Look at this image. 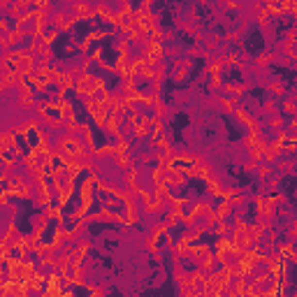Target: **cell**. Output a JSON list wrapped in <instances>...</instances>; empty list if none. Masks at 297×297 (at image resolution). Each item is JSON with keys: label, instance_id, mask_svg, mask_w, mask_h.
Returning <instances> with one entry per match:
<instances>
[{"label": "cell", "instance_id": "cell-31", "mask_svg": "<svg viewBox=\"0 0 297 297\" xmlns=\"http://www.w3.org/2000/svg\"><path fill=\"white\" fill-rule=\"evenodd\" d=\"M218 86H221V74H209V88L216 91Z\"/></svg>", "mask_w": 297, "mask_h": 297}, {"label": "cell", "instance_id": "cell-8", "mask_svg": "<svg viewBox=\"0 0 297 297\" xmlns=\"http://www.w3.org/2000/svg\"><path fill=\"white\" fill-rule=\"evenodd\" d=\"M234 116H237V121H239V123H244V126H248V128H255V126H258V121H255V118L248 114V109H246L244 105H239L237 109H234Z\"/></svg>", "mask_w": 297, "mask_h": 297}, {"label": "cell", "instance_id": "cell-7", "mask_svg": "<svg viewBox=\"0 0 297 297\" xmlns=\"http://www.w3.org/2000/svg\"><path fill=\"white\" fill-rule=\"evenodd\" d=\"M44 216L49 218V223L56 221V225H65L63 209H61V207H56V204H47V207H44Z\"/></svg>", "mask_w": 297, "mask_h": 297}, {"label": "cell", "instance_id": "cell-27", "mask_svg": "<svg viewBox=\"0 0 297 297\" xmlns=\"http://www.w3.org/2000/svg\"><path fill=\"white\" fill-rule=\"evenodd\" d=\"M281 109H283V114H286V116L293 118V116H295V109H297V107H295V102H293V100H288V98H286V100H283V107H281Z\"/></svg>", "mask_w": 297, "mask_h": 297}, {"label": "cell", "instance_id": "cell-24", "mask_svg": "<svg viewBox=\"0 0 297 297\" xmlns=\"http://www.w3.org/2000/svg\"><path fill=\"white\" fill-rule=\"evenodd\" d=\"M56 37H58V31H56V28H47V33H44L40 40H42L44 47H51V44L56 42Z\"/></svg>", "mask_w": 297, "mask_h": 297}, {"label": "cell", "instance_id": "cell-22", "mask_svg": "<svg viewBox=\"0 0 297 297\" xmlns=\"http://www.w3.org/2000/svg\"><path fill=\"white\" fill-rule=\"evenodd\" d=\"M267 126H269V130H279V132H281V130L286 128V116L276 114V116L269 118V123H267Z\"/></svg>", "mask_w": 297, "mask_h": 297}, {"label": "cell", "instance_id": "cell-11", "mask_svg": "<svg viewBox=\"0 0 297 297\" xmlns=\"http://www.w3.org/2000/svg\"><path fill=\"white\" fill-rule=\"evenodd\" d=\"M137 179H139V167H128L126 174H123L126 188H135V186H137Z\"/></svg>", "mask_w": 297, "mask_h": 297}, {"label": "cell", "instance_id": "cell-29", "mask_svg": "<svg viewBox=\"0 0 297 297\" xmlns=\"http://www.w3.org/2000/svg\"><path fill=\"white\" fill-rule=\"evenodd\" d=\"M221 67H223L221 58H216V61H212V63H209V67H207L204 72H207V74H218V72H221Z\"/></svg>", "mask_w": 297, "mask_h": 297}, {"label": "cell", "instance_id": "cell-20", "mask_svg": "<svg viewBox=\"0 0 297 297\" xmlns=\"http://www.w3.org/2000/svg\"><path fill=\"white\" fill-rule=\"evenodd\" d=\"M151 179H153V186H158V183H167V172L156 165L153 172H151Z\"/></svg>", "mask_w": 297, "mask_h": 297}, {"label": "cell", "instance_id": "cell-19", "mask_svg": "<svg viewBox=\"0 0 297 297\" xmlns=\"http://www.w3.org/2000/svg\"><path fill=\"white\" fill-rule=\"evenodd\" d=\"M144 248H147L148 253L158 255V251H160V246H158V239H156L153 234H147V237H144Z\"/></svg>", "mask_w": 297, "mask_h": 297}, {"label": "cell", "instance_id": "cell-36", "mask_svg": "<svg viewBox=\"0 0 297 297\" xmlns=\"http://www.w3.org/2000/svg\"><path fill=\"white\" fill-rule=\"evenodd\" d=\"M88 297H93V295H91V293H88Z\"/></svg>", "mask_w": 297, "mask_h": 297}, {"label": "cell", "instance_id": "cell-12", "mask_svg": "<svg viewBox=\"0 0 297 297\" xmlns=\"http://www.w3.org/2000/svg\"><path fill=\"white\" fill-rule=\"evenodd\" d=\"M276 167H279V174H293L295 172V160L290 158H279L276 160Z\"/></svg>", "mask_w": 297, "mask_h": 297}, {"label": "cell", "instance_id": "cell-15", "mask_svg": "<svg viewBox=\"0 0 297 297\" xmlns=\"http://www.w3.org/2000/svg\"><path fill=\"white\" fill-rule=\"evenodd\" d=\"M244 288H246L244 276H232V281H230V293H234V295H244Z\"/></svg>", "mask_w": 297, "mask_h": 297}, {"label": "cell", "instance_id": "cell-17", "mask_svg": "<svg viewBox=\"0 0 297 297\" xmlns=\"http://www.w3.org/2000/svg\"><path fill=\"white\" fill-rule=\"evenodd\" d=\"M267 88H269L274 96H279V98H286V93H288L286 84H283L281 79H274V82H269V84H267Z\"/></svg>", "mask_w": 297, "mask_h": 297}, {"label": "cell", "instance_id": "cell-4", "mask_svg": "<svg viewBox=\"0 0 297 297\" xmlns=\"http://www.w3.org/2000/svg\"><path fill=\"white\" fill-rule=\"evenodd\" d=\"M16 147H19V137L12 130H2L0 132V153H7V151L12 153Z\"/></svg>", "mask_w": 297, "mask_h": 297}, {"label": "cell", "instance_id": "cell-25", "mask_svg": "<svg viewBox=\"0 0 297 297\" xmlns=\"http://www.w3.org/2000/svg\"><path fill=\"white\" fill-rule=\"evenodd\" d=\"M255 172H258V179L260 181H267L272 174H274V167H272V165H258V170Z\"/></svg>", "mask_w": 297, "mask_h": 297}, {"label": "cell", "instance_id": "cell-23", "mask_svg": "<svg viewBox=\"0 0 297 297\" xmlns=\"http://www.w3.org/2000/svg\"><path fill=\"white\" fill-rule=\"evenodd\" d=\"M260 112H263V114H265V116H276V114H279V105H276L274 100H267V102H263V109H260Z\"/></svg>", "mask_w": 297, "mask_h": 297}, {"label": "cell", "instance_id": "cell-16", "mask_svg": "<svg viewBox=\"0 0 297 297\" xmlns=\"http://www.w3.org/2000/svg\"><path fill=\"white\" fill-rule=\"evenodd\" d=\"M209 232L216 234V239H218V237H230V223H228V221H218L212 230H209Z\"/></svg>", "mask_w": 297, "mask_h": 297}, {"label": "cell", "instance_id": "cell-21", "mask_svg": "<svg viewBox=\"0 0 297 297\" xmlns=\"http://www.w3.org/2000/svg\"><path fill=\"white\" fill-rule=\"evenodd\" d=\"M132 137H135V139H147V137H151V128H148V123L132 128Z\"/></svg>", "mask_w": 297, "mask_h": 297}, {"label": "cell", "instance_id": "cell-30", "mask_svg": "<svg viewBox=\"0 0 297 297\" xmlns=\"http://www.w3.org/2000/svg\"><path fill=\"white\" fill-rule=\"evenodd\" d=\"M223 65H237V51H230L225 53V58H221Z\"/></svg>", "mask_w": 297, "mask_h": 297}, {"label": "cell", "instance_id": "cell-13", "mask_svg": "<svg viewBox=\"0 0 297 297\" xmlns=\"http://www.w3.org/2000/svg\"><path fill=\"white\" fill-rule=\"evenodd\" d=\"M207 193L212 195V198H218L221 200V193H223V186H221V181H218V177L214 174L212 179L207 181Z\"/></svg>", "mask_w": 297, "mask_h": 297}, {"label": "cell", "instance_id": "cell-26", "mask_svg": "<svg viewBox=\"0 0 297 297\" xmlns=\"http://www.w3.org/2000/svg\"><path fill=\"white\" fill-rule=\"evenodd\" d=\"M84 107H86V112H88V114H93L98 107H100V100H98V98H86V100H84Z\"/></svg>", "mask_w": 297, "mask_h": 297}, {"label": "cell", "instance_id": "cell-9", "mask_svg": "<svg viewBox=\"0 0 297 297\" xmlns=\"http://www.w3.org/2000/svg\"><path fill=\"white\" fill-rule=\"evenodd\" d=\"M23 265V255L21 253H12L7 260H5V269H7V274H14V272H19Z\"/></svg>", "mask_w": 297, "mask_h": 297}, {"label": "cell", "instance_id": "cell-32", "mask_svg": "<svg viewBox=\"0 0 297 297\" xmlns=\"http://www.w3.org/2000/svg\"><path fill=\"white\" fill-rule=\"evenodd\" d=\"M242 170H244L246 174H253V172L258 170V163H253V160H246L244 165H242Z\"/></svg>", "mask_w": 297, "mask_h": 297}, {"label": "cell", "instance_id": "cell-6", "mask_svg": "<svg viewBox=\"0 0 297 297\" xmlns=\"http://www.w3.org/2000/svg\"><path fill=\"white\" fill-rule=\"evenodd\" d=\"M214 214H216V218H218V221H228V218H232L234 216V209H232V204H230V202L221 200L218 204H214Z\"/></svg>", "mask_w": 297, "mask_h": 297}, {"label": "cell", "instance_id": "cell-1", "mask_svg": "<svg viewBox=\"0 0 297 297\" xmlns=\"http://www.w3.org/2000/svg\"><path fill=\"white\" fill-rule=\"evenodd\" d=\"M193 167V179H202V181H209L214 177V170H212V163L202 156H195V163L191 165Z\"/></svg>", "mask_w": 297, "mask_h": 297}, {"label": "cell", "instance_id": "cell-18", "mask_svg": "<svg viewBox=\"0 0 297 297\" xmlns=\"http://www.w3.org/2000/svg\"><path fill=\"white\" fill-rule=\"evenodd\" d=\"M160 223H163V225H165L167 230H172L174 225H179V223H183V216H181L179 212H170L167 216H165V221H160Z\"/></svg>", "mask_w": 297, "mask_h": 297}, {"label": "cell", "instance_id": "cell-33", "mask_svg": "<svg viewBox=\"0 0 297 297\" xmlns=\"http://www.w3.org/2000/svg\"><path fill=\"white\" fill-rule=\"evenodd\" d=\"M7 198H10L7 191H0V207H5V204H7Z\"/></svg>", "mask_w": 297, "mask_h": 297}, {"label": "cell", "instance_id": "cell-34", "mask_svg": "<svg viewBox=\"0 0 297 297\" xmlns=\"http://www.w3.org/2000/svg\"><path fill=\"white\" fill-rule=\"evenodd\" d=\"M225 7H228V10H237V7H239V2H232V0H228V2H225Z\"/></svg>", "mask_w": 297, "mask_h": 297}, {"label": "cell", "instance_id": "cell-10", "mask_svg": "<svg viewBox=\"0 0 297 297\" xmlns=\"http://www.w3.org/2000/svg\"><path fill=\"white\" fill-rule=\"evenodd\" d=\"M35 272H37V260H23L21 269H19V276H21V281L26 283V281H28Z\"/></svg>", "mask_w": 297, "mask_h": 297}, {"label": "cell", "instance_id": "cell-5", "mask_svg": "<svg viewBox=\"0 0 297 297\" xmlns=\"http://www.w3.org/2000/svg\"><path fill=\"white\" fill-rule=\"evenodd\" d=\"M19 105L21 107H35L37 105V100H35V91H33L28 84H23L19 88Z\"/></svg>", "mask_w": 297, "mask_h": 297}, {"label": "cell", "instance_id": "cell-28", "mask_svg": "<svg viewBox=\"0 0 297 297\" xmlns=\"http://www.w3.org/2000/svg\"><path fill=\"white\" fill-rule=\"evenodd\" d=\"M253 19H255V23H260L263 28H267V26L272 23V19L267 16V12H258V14H255V16H253Z\"/></svg>", "mask_w": 297, "mask_h": 297}, {"label": "cell", "instance_id": "cell-2", "mask_svg": "<svg viewBox=\"0 0 297 297\" xmlns=\"http://www.w3.org/2000/svg\"><path fill=\"white\" fill-rule=\"evenodd\" d=\"M123 216H126L128 225H137L139 218H142V209L135 200H126L123 202Z\"/></svg>", "mask_w": 297, "mask_h": 297}, {"label": "cell", "instance_id": "cell-35", "mask_svg": "<svg viewBox=\"0 0 297 297\" xmlns=\"http://www.w3.org/2000/svg\"><path fill=\"white\" fill-rule=\"evenodd\" d=\"M7 88H5V84H2V74H0V93H5Z\"/></svg>", "mask_w": 297, "mask_h": 297}, {"label": "cell", "instance_id": "cell-3", "mask_svg": "<svg viewBox=\"0 0 297 297\" xmlns=\"http://www.w3.org/2000/svg\"><path fill=\"white\" fill-rule=\"evenodd\" d=\"M70 14L77 16L79 21H84V19H93V16H96V7H93L91 2H74Z\"/></svg>", "mask_w": 297, "mask_h": 297}, {"label": "cell", "instance_id": "cell-14", "mask_svg": "<svg viewBox=\"0 0 297 297\" xmlns=\"http://www.w3.org/2000/svg\"><path fill=\"white\" fill-rule=\"evenodd\" d=\"M274 63V56H272V51H260L258 56H253V65H258V67H267V65Z\"/></svg>", "mask_w": 297, "mask_h": 297}]
</instances>
